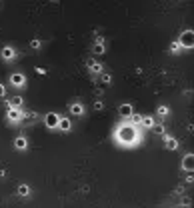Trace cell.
I'll return each instance as SVG.
<instances>
[{
	"instance_id": "cell-1",
	"label": "cell",
	"mask_w": 194,
	"mask_h": 208,
	"mask_svg": "<svg viewBox=\"0 0 194 208\" xmlns=\"http://www.w3.org/2000/svg\"><path fill=\"white\" fill-rule=\"evenodd\" d=\"M192 44H194V32L192 30L182 32V36H180V46H184V48H192Z\"/></svg>"
},
{
	"instance_id": "cell-2",
	"label": "cell",
	"mask_w": 194,
	"mask_h": 208,
	"mask_svg": "<svg viewBox=\"0 0 194 208\" xmlns=\"http://www.w3.org/2000/svg\"><path fill=\"white\" fill-rule=\"evenodd\" d=\"M118 134H120V140H126V142H132L134 140V130L132 128H122Z\"/></svg>"
},
{
	"instance_id": "cell-3",
	"label": "cell",
	"mask_w": 194,
	"mask_h": 208,
	"mask_svg": "<svg viewBox=\"0 0 194 208\" xmlns=\"http://www.w3.org/2000/svg\"><path fill=\"white\" fill-rule=\"evenodd\" d=\"M58 120H60V116L54 112H48L46 114V126H50V128H54V126H58Z\"/></svg>"
},
{
	"instance_id": "cell-4",
	"label": "cell",
	"mask_w": 194,
	"mask_h": 208,
	"mask_svg": "<svg viewBox=\"0 0 194 208\" xmlns=\"http://www.w3.org/2000/svg\"><path fill=\"white\" fill-rule=\"evenodd\" d=\"M192 166H194V156L192 154H186L182 158V168H184V170H192Z\"/></svg>"
},
{
	"instance_id": "cell-5",
	"label": "cell",
	"mask_w": 194,
	"mask_h": 208,
	"mask_svg": "<svg viewBox=\"0 0 194 208\" xmlns=\"http://www.w3.org/2000/svg\"><path fill=\"white\" fill-rule=\"evenodd\" d=\"M120 114L122 116H130V114H132V106L130 104H122L120 106Z\"/></svg>"
},
{
	"instance_id": "cell-6",
	"label": "cell",
	"mask_w": 194,
	"mask_h": 208,
	"mask_svg": "<svg viewBox=\"0 0 194 208\" xmlns=\"http://www.w3.org/2000/svg\"><path fill=\"white\" fill-rule=\"evenodd\" d=\"M10 80H12V84H16V86H22L24 84V76L22 74H14Z\"/></svg>"
},
{
	"instance_id": "cell-7",
	"label": "cell",
	"mask_w": 194,
	"mask_h": 208,
	"mask_svg": "<svg viewBox=\"0 0 194 208\" xmlns=\"http://www.w3.org/2000/svg\"><path fill=\"white\" fill-rule=\"evenodd\" d=\"M14 146L18 148V150H24V148H26V140H24V138H16L14 140Z\"/></svg>"
},
{
	"instance_id": "cell-8",
	"label": "cell",
	"mask_w": 194,
	"mask_h": 208,
	"mask_svg": "<svg viewBox=\"0 0 194 208\" xmlns=\"http://www.w3.org/2000/svg\"><path fill=\"white\" fill-rule=\"evenodd\" d=\"M58 124H60L62 130H70V122L66 120V118H60V120H58Z\"/></svg>"
},
{
	"instance_id": "cell-9",
	"label": "cell",
	"mask_w": 194,
	"mask_h": 208,
	"mask_svg": "<svg viewBox=\"0 0 194 208\" xmlns=\"http://www.w3.org/2000/svg\"><path fill=\"white\" fill-rule=\"evenodd\" d=\"M2 54H4V58H12V54H14V52H12V48H4Z\"/></svg>"
},
{
	"instance_id": "cell-10",
	"label": "cell",
	"mask_w": 194,
	"mask_h": 208,
	"mask_svg": "<svg viewBox=\"0 0 194 208\" xmlns=\"http://www.w3.org/2000/svg\"><path fill=\"white\" fill-rule=\"evenodd\" d=\"M72 112L74 114H82V106H80V104H74L72 106Z\"/></svg>"
},
{
	"instance_id": "cell-11",
	"label": "cell",
	"mask_w": 194,
	"mask_h": 208,
	"mask_svg": "<svg viewBox=\"0 0 194 208\" xmlns=\"http://www.w3.org/2000/svg\"><path fill=\"white\" fill-rule=\"evenodd\" d=\"M18 192L22 194V196H26V194H28V186H20V188H18Z\"/></svg>"
},
{
	"instance_id": "cell-12",
	"label": "cell",
	"mask_w": 194,
	"mask_h": 208,
	"mask_svg": "<svg viewBox=\"0 0 194 208\" xmlns=\"http://www.w3.org/2000/svg\"><path fill=\"white\" fill-rule=\"evenodd\" d=\"M20 102H22V98H18V96H16V98H12V106H20Z\"/></svg>"
},
{
	"instance_id": "cell-13",
	"label": "cell",
	"mask_w": 194,
	"mask_h": 208,
	"mask_svg": "<svg viewBox=\"0 0 194 208\" xmlns=\"http://www.w3.org/2000/svg\"><path fill=\"white\" fill-rule=\"evenodd\" d=\"M166 146H168V148H176L178 144H176V140H168V142H166Z\"/></svg>"
},
{
	"instance_id": "cell-14",
	"label": "cell",
	"mask_w": 194,
	"mask_h": 208,
	"mask_svg": "<svg viewBox=\"0 0 194 208\" xmlns=\"http://www.w3.org/2000/svg\"><path fill=\"white\" fill-rule=\"evenodd\" d=\"M102 50H104V48H102V44H96V46H94V52H96V54H100Z\"/></svg>"
},
{
	"instance_id": "cell-15",
	"label": "cell",
	"mask_w": 194,
	"mask_h": 208,
	"mask_svg": "<svg viewBox=\"0 0 194 208\" xmlns=\"http://www.w3.org/2000/svg\"><path fill=\"white\" fill-rule=\"evenodd\" d=\"M0 96H4V86L0 84Z\"/></svg>"
}]
</instances>
